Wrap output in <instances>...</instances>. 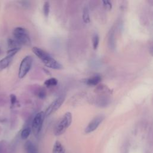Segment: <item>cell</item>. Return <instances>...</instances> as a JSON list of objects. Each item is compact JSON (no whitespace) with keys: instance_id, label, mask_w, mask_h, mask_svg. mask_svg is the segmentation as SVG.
<instances>
[{"instance_id":"cell-1","label":"cell","mask_w":153,"mask_h":153,"mask_svg":"<svg viewBox=\"0 0 153 153\" xmlns=\"http://www.w3.org/2000/svg\"><path fill=\"white\" fill-rule=\"evenodd\" d=\"M33 53L43 62L45 66L53 69H62L63 68V65L51 56H50L47 51L37 47H33L32 48Z\"/></svg>"},{"instance_id":"cell-2","label":"cell","mask_w":153,"mask_h":153,"mask_svg":"<svg viewBox=\"0 0 153 153\" xmlns=\"http://www.w3.org/2000/svg\"><path fill=\"white\" fill-rule=\"evenodd\" d=\"M72 121V115L70 112H66L59 120L54 128V134L59 136L63 134L71 126Z\"/></svg>"},{"instance_id":"cell-3","label":"cell","mask_w":153,"mask_h":153,"mask_svg":"<svg viewBox=\"0 0 153 153\" xmlns=\"http://www.w3.org/2000/svg\"><path fill=\"white\" fill-rule=\"evenodd\" d=\"M14 38L17 40L21 45L30 46L31 40L27 30L23 27H17L13 32Z\"/></svg>"},{"instance_id":"cell-4","label":"cell","mask_w":153,"mask_h":153,"mask_svg":"<svg viewBox=\"0 0 153 153\" xmlns=\"http://www.w3.org/2000/svg\"><path fill=\"white\" fill-rule=\"evenodd\" d=\"M45 117V113L43 111L38 112L33 117L32 121L31 129L35 136H36L39 134L43 125Z\"/></svg>"},{"instance_id":"cell-5","label":"cell","mask_w":153,"mask_h":153,"mask_svg":"<svg viewBox=\"0 0 153 153\" xmlns=\"http://www.w3.org/2000/svg\"><path fill=\"white\" fill-rule=\"evenodd\" d=\"M32 63L33 57L31 56H26L22 59L19 69L18 76L19 78H23L27 74L32 68Z\"/></svg>"},{"instance_id":"cell-6","label":"cell","mask_w":153,"mask_h":153,"mask_svg":"<svg viewBox=\"0 0 153 153\" xmlns=\"http://www.w3.org/2000/svg\"><path fill=\"white\" fill-rule=\"evenodd\" d=\"M65 98L64 97V96H62L53 100V102H52L49 105V106L47 108L45 111L44 112L45 117H48L53 114L54 112H56L62 106L65 101Z\"/></svg>"},{"instance_id":"cell-7","label":"cell","mask_w":153,"mask_h":153,"mask_svg":"<svg viewBox=\"0 0 153 153\" xmlns=\"http://www.w3.org/2000/svg\"><path fill=\"white\" fill-rule=\"evenodd\" d=\"M104 119V116L102 115H99L95 117L87 126L85 128V133H90L94 131L99 126L101 123L103 121Z\"/></svg>"},{"instance_id":"cell-8","label":"cell","mask_w":153,"mask_h":153,"mask_svg":"<svg viewBox=\"0 0 153 153\" xmlns=\"http://www.w3.org/2000/svg\"><path fill=\"white\" fill-rule=\"evenodd\" d=\"M100 81H101V77L98 75H96L90 78L84 79L83 82L88 85L94 86L97 85Z\"/></svg>"},{"instance_id":"cell-9","label":"cell","mask_w":153,"mask_h":153,"mask_svg":"<svg viewBox=\"0 0 153 153\" xmlns=\"http://www.w3.org/2000/svg\"><path fill=\"white\" fill-rule=\"evenodd\" d=\"M25 149L26 153H38L36 145L30 140H27L25 143Z\"/></svg>"},{"instance_id":"cell-10","label":"cell","mask_w":153,"mask_h":153,"mask_svg":"<svg viewBox=\"0 0 153 153\" xmlns=\"http://www.w3.org/2000/svg\"><path fill=\"white\" fill-rule=\"evenodd\" d=\"M13 58V57L6 56L5 57L0 60V71H3L9 66Z\"/></svg>"},{"instance_id":"cell-11","label":"cell","mask_w":153,"mask_h":153,"mask_svg":"<svg viewBox=\"0 0 153 153\" xmlns=\"http://www.w3.org/2000/svg\"><path fill=\"white\" fill-rule=\"evenodd\" d=\"M108 44L111 49L115 48V30L113 27L111 29L108 33Z\"/></svg>"},{"instance_id":"cell-12","label":"cell","mask_w":153,"mask_h":153,"mask_svg":"<svg viewBox=\"0 0 153 153\" xmlns=\"http://www.w3.org/2000/svg\"><path fill=\"white\" fill-rule=\"evenodd\" d=\"M52 153H65V149L63 145L58 140L54 143Z\"/></svg>"},{"instance_id":"cell-13","label":"cell","mask_w":153,"mask_h":153,"mask_svg":"<svg viewBox=\"0 0 153 153\" xmlns=\"http://www.w3.org/2000/svg\"><path fill=\"white\" fill-rule=\"evenodd\" d=\"M7 44H8V46L10 48V49L16 48H21V45H22L17 40H16L14 38V39L9 38L8 39Z\"/></svg>"},{"instance_id":"cell-14","label":"cell","mask_w":153,"mask_h":153,"mask_svg":"<svg viewBox=\"0 0 153 153\" xmlns=\"http://www.w3.org/2000/svg\"><path fill=\"white\" fill-rule=\"evenodd\" d=\"M82 20L85 23H88L90 22L89 10L87 7H85L82 11Z\"/></svg>"},{"instance_id":"cell-15","label":"cell","mask_w":153,"mask_h":153,"mask_svg":"<svg viewBox=\"0 0 153 153\" xmlns=\"http://www.w3.org/2000/svg\"><path fill=\"white\" fill-rule=\"evenodd\" d=\"M58 83V80L55 78H50L44 81V84L47 87H54L56 86Z\"/></svg>"},{"instance_id":"cell-16","label":"cell","mask_w":153,"mask_h":153,"mask_svg":"<svg viewBox=\"0 0 153 153\" xmlns=\"http://www.w3.org/2000/svg\"><path fill=\"white\" fill-rule=\"evenodd\" d=\"M31 128L30 127H26L25 128H24L20 134V136L21 138L23 140H26V139H27V137L29 136L30 133H31Z\"/></svg>"},{"instance_id":"cell-17","label":"cell","mask_w":153,"mask_h":153,"mask_svg":"<svg viewBox=\"0 0 153 153\" xmlns=\"http://www.w3.org/2000/svg\"><path fill=\"white\" fill-rule=\"evenodd\" d=\"M42 11L45 17H48L50 13V3L48 1H45L44 3Z\"/></svg>"},{"instance_id":"cell-18","label":"cell","mask_w":153,"mask_h":153,"mask_svg":"<svg viewBox=\"0 0 153 153\" xmlns=\"http://www.w3.org/2000/svg\"><path fill=\"white\" fill-rule=\"evenodd\" d=\"M109 99L106 97H100L97 99V105L100 106H105L109 103Z\"/></svg>"},{"instance_id":"cell-19","label":"cell","mask_w":153,"mask_h":153,"mask_svg":"<svg viewBox=\"0 0 153 153\" xmlns=\"http://www.w3.org/2000/svg\"><path fill=\"white\" fill-rule=\"evenodd\" d=\"M99 43V36L97 33H94L92 38V44L94 50L97 49Z\"/></svg>"},{"instance_id":"cell-20","label":"cell","mask_w":153,"mask_h":153,"mask_svg":"<svg viewBox=\"0 0 153 153\" xmlns=\"http://www.w3.org/2000/svg\"><path fill=\"white\" fill-rule=\"evenodd\" d=\"M20 50V48H11L9 49L7 52V56L14 57V55Z\"/></svg>"},{"instance_id":"cell-21","label":"cell","mask_w":153,"mask_h":153,"mask_svg":"<svg viewBox=\"0 0 153 153\" xmlns=\"http://www.w3.org/2000/svg\"><path fill=\"white\" fill-rule=\"evenodd\" d=\"M36 95L39 99H43L46 97V91L44 88H41L38 90Z\"/></svg>"},{"instance_id":"cell-22","label":"cell","mask_w":153,"mask_h":153,"mask_svg":"<svg viewBox=\"0 0 153 153\" xmlns=\"http://www.w3.org/2000/svg\"><path fill=\"white\" fill-rule=\"evenodd\" d=\"M10 103H11V106H14V105L17 102V97L16 95L14 94H11L10 95Z\"/></svg>"},{"instance_id":"cell-23","label":"cell","mask_w":153,"mask_h":153,"mask_svg":"<svg viewBox=\"0 0 153 153\" xmlns=\"http://www.w3.org/2000/svg\"><path fill=\"white\" fill-rule=\"evenodd\" d=\"M102 3H103V5L104 7L106 9H108V10L111 9V8H112V4H111V1H103Z\"/></svg>"}]
</instances>
